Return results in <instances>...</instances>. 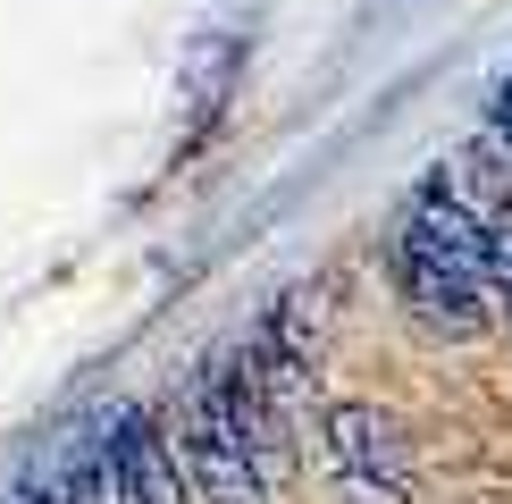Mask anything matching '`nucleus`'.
Returning a JSON list of instances; mask_svg holds the SVG:
<instances>
[{
  "instance_id": "3",
  "label": "nucleus",
  "mask_w": 512,
  "mask_h": 504,
  "mask_svg": "<svg viewBox=\"0 0 512 504\" xmlns=\"http://www.w3.org/2000/svg\"><path fill=\"white\" fill-rule=\"evenodd\" d=\"M319 462H328V488L345 504H412V437L395 412L378 404H319Z\"/></svg>"
},
{
  "instance_id": "4",
  "label": "nucleus",
  "mask_w": 512,
  "mask_h": 504,
  "mask_svg": "<svg viewBox=\"0 0 512 504\" xmlns=\"http://www.w3.org/2000/svg\"><path fill=\"white\" fill-rule=\"evenodd\" d=\"M101 446H110V471H118L126 504H194V479H185V462H177V437H168L143 404L101 412Z\"/></svg>"
},
{
  "instance_id": "7",
  "label": "nucleus",
  "mask_w": 512,
  "mask_h": 504,
  "mask_svg": "<svg viewBox=\"0 0 512 504\" xmlns=\"http://www.w3.org/2000/svg\"><path fill=\"white\" fill-rule=\"evenodd\" d=\"M487 135H496V152H504V168H512V68L496 76V93H487Z\"/></svg>"
},
{
  "instance_id": "8",
  "label": "nucleus",
  "mask_w": 512,
  "mask_h": 504,
  "mask_svg": "<svg viewBox=\"0 0 512 504\" xmlns=\"http://www.w3.org/2000/svg\"><path fill=\"white\" fill-rule=\"evenodd\" d=\"M0 504H59V488H51V471H26V479H17V488L0 496Z\"/></svg>"
},
{
  "instance_id": "6",
  "label": "nucleus",
  "mask_w": 512,
  "mask_h": 504,
  "mask_svg": "<svg viewBox=\"0 0 512 504\" xmlns=\"http://www.w3.org/2000/svg\"><path fill=\"white\" fill-rule=\"evenodd\" d=\"M487 311L512 328V210H487Z\"/></svg>"
},
{
  "instance_id": "2",
  "label": "nucleus",
  "mask_w": 512,
  "mask_h": 504,
  "mask_svg": "<svg viewBox=\"0 0 512 504\" xmlns=\"http://www.w3.org/2000/svg\"><path fill=\"white\" fill-rule=\"evenodd\" d=\"M177 462L194 479V504H269L277 496V462L294 437L269 420V404L252 395L244 353H210L185 387V420L177 429Z\"/></svg>"
},
{
  "instance_id": "5",
  "label": "nucleus",
  "mask_w": 512,
  "mask_h": 504,
  "mask_svg": "<svg viewBox=\"0 0 512 504\" xmlns=\"http://www.w3.org/2000/svg\"><path fill=\"white\" fill-rule=\"evenodd\" d=\"M51 488H59V504H126L118 496V471H110V446H101V420L76 429V446L51 462Z\"/></svg>"
},
{
  "instance_id": "1",
  "label": "nucleus",
  "mask_w": 512,
  "mask_h": 504,
  "mask_svg": "<svg viewBox=\"0 0 512 504\" xmlns=\"http://www.w3.org/2000/svg\"><path fill=\"white\" fill-rule=\"evenodd\" d=\"M395 294L429 336H445V345H471V336L496 320V311H487V202L462 194L454 168L420 177V194L403 202Z\"/></svg>"
}]
</instances>
